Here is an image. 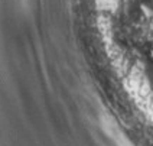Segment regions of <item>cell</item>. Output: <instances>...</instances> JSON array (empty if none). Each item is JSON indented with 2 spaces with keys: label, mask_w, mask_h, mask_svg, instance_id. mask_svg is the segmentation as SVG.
<instances>
[{
  "label": "cell",
  "mask_w": 153,
  "mask_h": 146,
  "mask_svg": "<svg viewBox=\"0 0 153 146\" xmlns=\"http://www.w3.org/2000/svg\"><path fill=\"white\" fill-rule=\"evenodd\" d=\"M101 123H102L104 130H105V133L116 142L117 146H133V145H130V142H128L127 139H126V136L123 135V132L116 126V123L111 120L110 117H104Z\"/></svg>",
  "instance_id": "obj_1"
}]
</instances>
